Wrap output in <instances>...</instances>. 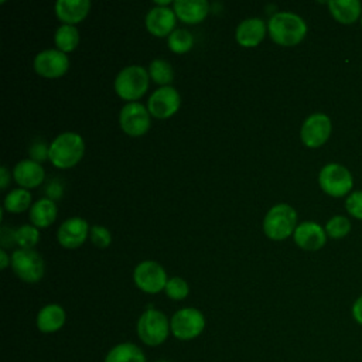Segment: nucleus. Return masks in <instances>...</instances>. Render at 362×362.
Instances as JSON below:
<instances>
[{"label": "nucleus", "mask_w": 362, "mask_h": 362, "mask_svg": "<svg viewBox=\"0 0 362 362\" xmlns=\"http://www.w3.org/2000/svg\"><path fill=\"white\" fill-rule=\"evenodd\" d=\"M173 10L182 23L198 24L209 13V3L206 0H175Z\"/></svg>", "instance_id": "6ab92c4d"}, {"label": "nucleus", "mask_w": 362, "mask_h": 362, "mask_svg": "<svg viewBox=\"0 0 362 362\" xmlns=\"http://www.w3.org/2000/svg\"><path fill=\"white\" fill-rule=\"evenodd\" d=\"M361 23H362V16H361Z\"/></svg>", "instance_id": "a19ab883"}, {"label": "nucleus", "mask_w": 362, "mask_h": 362, "mask_svg": "<svg viewBox=\"0 0 362 362\" xmlns=\"http://www.w3.org/2000/svg\"><path fill=\"white\" fill-rule=\"evenodd\" d=\"M119 124L127 136L140 137L150 129V112L139 102H129L120 109Z\"/></svg>", "instance_id": "9d476101"}, {"label": "nucleus", "mask_w": 362, "mask_h": 362, "mask_svg": "<svg viewBox=\"0 0 362 362\" xmlns=\"http://www.w3.org/2000/svg\"><path fill=\"white\" fill-rule=\"evenodd\" d=\"M14 235H16V229H10V228H7V226H3V228H1V233H0L1 238H0V242H1V245H3V249H6L7 246H11V245L16 243Z\"/></svg>", "instance_id": "c9c22d12"}, {"label": "nucleus", "mask_w": 362, "mask_h": 362, "mask_svg": "<svg viewBox=\"0 0 362 362\" xmlns=\"http://www.w3.org/2000/svg\"><path fill=\"white\" fill-rule=\"evenodd\" d=\"M150 75L141 65H127L119 71L113 88L119 98L127 102H136L148 89Z\"/></svg>", "instance_id": "7ed1b4c3"}, {"label": "nucleus", "mask_w": 362, "mask_h": 362, "mask_svg": "<svg viewBox=\"0 0 362 362\" xmlns=\"http://www.w3.org/2000/svg\"><path fill=\"white\" fill-rule=\"evenodd\" d=\"M177 16L170 7L154 6L146 14V28L154 37H168L175 27Z\"/></svg>", "instance_id": "dca6fc26"}, {"label": "nucleus", "mask_w": 362, "mask_h": 362, "mask_svg": "<svg viewBox=\"0 0 362 362\" xmlns=\"http://www.w3.org/2000/svg\"><path fill=\"white\" fill-rule=\"evenodd\" d=\"M164 291L168 298L180 301V300H184L189 294V286L184 279L175 276V277L168 279Z\"/></svg>", "instance_id": "7c9ffc66"}, {"label": "nucleus", "mask_w": 362, "mask_h": 362, "mask_svg": "<svg viewBox=\"0 0 362 362\" xmlns=\"http://www.w3.org/2000/svg\"><path fill=\"white\" fill-rule=\"evenodd\" d=\"M11 267L16 276L25 283H37L45 273L44 260L34 249H16L11 255Z\"/></svg>", "instance_id": "6e6552de"}, {"label": "nucleus", "mask_w": 362, "mask_h": 362, "mask_svg": "<svg viewBox=\"0 0 362 362\" xmlns=\"http://www.w3.org/2000/svg\"><path fill=\"white\" fill-rule=\"evenodd\" d=\"M171 334L181 341L197 338L205 328L204 314L194 307H185L175 311L170 320Z\"/></svg>", "instance_id": "0eeeda50"}, {"label": "nucleus", "mask_w": 362, "mask_h": 362, "mask_svg": "<svg viewBox=\"0 0 362 362\" xmlns=\"http://www.w3.org/2000/svg\"><path fill=\"white\" fill-rule=\"evenodd\" d=\"M267 31L266 23L259 17H249L242 20L235 31V38L239 45L253 48L260 44Z\"/></svg>", "instance_id": "f3484780"}, {"label": "nucleus", "mask_w": 362, "mask_h": 362, "mask_svg": "<svg viewBox=\"0 0 362 362\" xmlns=\"http://www.w3.org/2000/svg\"><path fill=\"white\" fill-rule=\"evenodd\" d=\"M349 230H351V222L348 218L342 215L332 216L325 225V233L332 239H341L346 236Z\"/></svg>", "instance_id": "c756f323"}, {"label": "nucleus", "mask_w": 362, "mask_h": 362, "mask_svg": "<svg viewBox=\"0 0 362 362\" xmlns=\"http://www.w3.org/2000/svg\"><path fill=\"white\" fill-rule=\"evenodd\" d=\"M331 130V119L327 115L313 113L304 120L300 130V137L304 146L310 148H317L328 140Z\"/></svg>", "instance_id": "f8f14e48"}, {"label": "nucleus", "mask_w": 362, "mask_h": 362, "mask_svg": "<svg viewBox=\"0 0 362 362\" xmlns=\"http://www.w3.org/2000/svg\"><path fill=\"white\" fill-rule=\"evenodd\" d=\"M267 31L276 44L294 47L304 40L307 34V24L298 14L277 11L267 21Z\"/></svg>", "instance_id": "f257e3e1"}, {"label": "nucleus", "mask_w": 362, "mask_h": 362, "mask_svg": "<svg viewBox=\"0 0 362 362\" xmlns=\"http://www.w3.org/2000/svg\"><path fill=\"white\" fill-rule=\"evenodd\" d=\"M45 192H47V198L48 199H59L62 197V192H64V188H62V184L58 181V180H52L51 182L47 184L45 187Z\"/></svg>", "instance_id": "f704fd0d"}, {"label": "nucleus", "mask_w": 362, "mask_h": 362, "mask_svg": "<svg viewBox=\"0 0 362 362\" xmlns=\"http://www.w3.org/2000/svg\"><path fill=\"white\" fill-rule=\"evenodd\" d=\"M293 239L298 247L314 252L321 249L325 245L327 233L320 223L313 221H305L297 225L293 233Z\"/></svg>", "instance_id": "2eb2a0df"}, {"label": "nucleus", "mask_w": 362, "mask_h": 362, "mask_svg": "<svg viewBox=\"0 0 362 362\" xmlns=\"http://www.w3.org/2000/svg\"><path fill=\"white\" fill-rule=\"evenodd\" d=\"M89 238L92 243L99 249H106L112 242L110 230L102 225H92L89 229Z\"/></svg>", "instance_id": "2f4dec72"}, {"label": "nucleus", "mask_w": 362, "mask_h": 362, "mask_svg": "<svg viewBox=\"0 0 362 362\" xmlns=\"http://www.w3.org/2000/svg\"><path fill=\"white\" fill-rule=\"evenodd\" d=\"M85 153V141L75 132L58 134L49 144V161L57 168H71L76 165Z\"/></svg>", "instance_id": "f03ea898"}, {"label": "nucleus", "mask_w": 362, "mask_h": 362, "mask_svg": "<svg viewBox=\"0 0 362 362\" xmlns=\"http://www.w3.org/2000/svg\"><path fill=\"white\" fill-rule=\"evenodd\" d=\"M14 238L20 249H33L40 240V230L34 225H21L16 229Z\"/></svg>", "instance_id": "c85d7f7f"}, {"label": "nucleus", "mask_w": 362, "mask_h": 362, "mask_svg": "<svg viewBox=\"0 0 362 362\" xmlns=\"http://www.w3.org/2000/svg\"><path fill=\"white\" fill-rule=\"evenodd\" d=\"M10 180H11V175H10L8 170H7V167L1 165L0 167V188L6 189L7 185L10 184Z\"/></svg>", "instance_id": "4c0bfd02"}, {"label": "nucleus", "mask_w": 362, "mask_h": 362, "mask_svg": "<svg viewBox=\"0 0 362 362\" xmlns=\"http://www.w3.org/2000/svg\"><path fill=\"white\" fill-rule=\"evenodd\" d=\"M318 184L327 195L341 198L352 189L354 181L346 167L338 163H329L321 168L318 174Z\"/></svg>", "instance_id": "423d86ee"}, {"label": "nucleus", "mask_w": 362, "mask_h": 362, "mask_svg": "<svg viewBox=\"0 0 362 362\" xmlns=\"http://www.w3.org/2000/svg\"><path fill=\"white\" fill-rule=\"evenodd\" d=\"M30 158L35 163H44L45 160H49V144L44 140H35L30 148H28Z\"/></svg>", "instance_id": "473e14b6"}, {"label": "nucleus", "mask_w": 362, "mask_h": 362, "mask_svg": "<svg viewBox=\"0 0 362 362\" xmlns=\"http://www.w3.org/2000/svg\"><path fill=\"white\" fill-rule=\"evenodd\" d=\"M136 331L143 344L148 346H158L167 339L168 334L171 332L170 320L163 311L156 308H147L139 317Z\"/></svg>", "instance_id": "39448f33"}, {"label": "nucleus", "mask_w": 362, "mask_h": 362, "mask_svg": "<svg viewBox=\"0 0 362 362\" xmlns=\"http://www.w3.org/2000/svg\"><path fill=\"white\" fill-rule=\"evenodd\" d=\"M167 45L175 54H185L194 45L192 34L188 30H185V28H175L167 37Z\"/></svg>", "instance_id": "cd10ccee"}, {"label": "nucleus", "mask_w": 362, "mask_h": 362, "mask_svg": "<svg viewBox=\"0 0 362 362\" xmlns=\"http://www.w3.org/2000/svg\"><path fill=\"white\" fill-rule=\"evenodd\" d=\"M8 264H11V257H8L6 249H0V267L4 270Z\"/></svg>", "instance_id": "58836bf2"}, {"label": "nucleus", "mask_w": 362, "mask_h": 362, "mask_svg": "<svg viewBox=\"0 0 362 362\" xmlns=\"http://www.w3.org/2000/svg\"><path fill=\"white\" fill-rule=\"evenodd\" d=\"M57 17L69 25L81 23L90 10L89 0H58L54 6Z\"/></svg>", "instance_id": "aec40b11"}, {"label": "nucleus", "mask_w": 362, "mask_h": 362, "mask_svg": "<svg viewBox=\"0 0 362 362\" xmlns=\"http://www.w3.org/2000/svg\"><path fill=\"white\" fill-rule=\"evenodd\" d=\"M103 362H147V359L136 344L120 342L109 349Z\"/></svg>", "instance_id": "b1692460"}, {"label": "nucleus", "mask_w": 362, "mask_h": 362, "mask_svg": "<svg viewBox=\"0 0 362 362\" xmlns=\"http://www.w3.org/2000/svg\"><path fill=\"white\" fill-rule=\"evenodd\" d=\"M148 75L153 82L161 86H168L174 79V69L168 61L163 58H156L148 65Z\"/></svg>", "instance_id": "bb28decb"}, {"label": "nucleus", "mask_w": 362, "mask_h": 362, "mask_svg": "<svg viewBox=\"0 0 362 362\" xmlns=\"http://www.w3.org/2000/svg\"><path fill=\"white\" fill-rule=\"evenodd\" d=\"M345 209L356 219H362V189L354 191L345 201Z\"/></svg>", "instance_id": "72a5a7b5"}, {"label": "nucleus", "mask_w": 362, "mask_h": 362, "mask_svg": "<svg viewBox=\"0 0 362 362\" xmlns=\"http://www.w3.org/2000/svg\"><path fill=\"white\" fill-rule=\"evenodd\" d=\"M156 362H170V361H156Z\"/></svg>", "instance_id": "ea45409f"}, {"label": "nucleus", "mask_w": 362, "mask_h": 362, "mask_svg": "<svg viewBox=\"0 0 362 362\" xmlns=\"http://www.w3.org/2000/svg\"><path fill=\"white\" fill-rule=\"evenodd\" d=\"M66 320V314L65 310L59 305V304H47L44 305L38 314H37V328L44 332V334H51V332H57L58 329H61L65 324Z\"/></svg>", "instance_id": "412c9836"}, {"label": "nucleus", "mask_w": 362, "mask_h": 362, "mask_svg": "<svg viewBox=\"0 0 362 362\" xmlns=\"http://www.w3.org/2000/svg\"><path fill=\"white\" fill-rule=\"evenodd\" d=\"M33 66L38 75L48 79H54L62 76L68 71L69 59L65 52L57 48H49L35 55Z\"/></svg>", "instance_id": "ddd939ff"}, {"label": "nucleus", "mask_w": 362, "mask_h": 362, "mask_svg": "<svg viewBox=\"0 0 362 362\" xmlns=\"http://www.w3.org/2000/svg\"><path fill=\"white\" fill-rule=\"evenodd\" d=\"M297 228V212L288 204H276L263 219V232L272 240H284Z\"/></svg>", "instance_id": "20e7f679"}, {"label": "nucleus", "mask_w": 362, "mask_h": 362, "mask_svg": "<svg viewBox=\"0 0 362 362\" xmlns=\"http://www.w3.org/2000/svg\"><path fill=\"white\" fill-rule=\"evenodd\" d=\"M54 42L57 45V49L62 52H71L74 51L79 44V31L75 25L62 24L55 30L54 34Z\"/></svg>", "instance_id": "393cba45"}, {"label": "nucleus", "mask_w": 362, "mask_h": 362, "mask_svg": "<svg viewBox=\"0 0 362 362\" xmlns=\"http://www.w3.org/2000/svg\"><path fill=\"white\" fill-rule=\"evenodd\" d=\"M31 194L28 192V189L24 188H16L11 189L3 201V209L13 212V214H20L23 211H25L27 208H31Z\"/></svg>", "instance_id": "a878e982"}, {"label": "nucleus", "mask_w": 362, "mask_h": 362, "mask_svg": "<svg viewBox=\"0 0 362 362\" xmlns=\"http://www.w3.org/2000/svg\"><path fill=\"white\" fill-rule=\"evenodd\" d=\"M331 16L341 24H352L362 16L361 3L358 0H332L328 1Z\"/></svg>", "instance_id": "5701e85b"}, {"label": "nucleus", "mask_w": 362, "mask_h": 362, "mask_svg": "<svg viewBox=\"0 0 362 362\" xmlns=\"http://www.w3.org/2000/svg\"><path fill=\"white\" fill-rule=\"evenodd\" d=\"M133 281L141 291L156 294L165 288L168 279L161 264L154 260H143L133 270Z\"/></svg>", "instance_id": "1a4fd4ad"}, {"label": "nucleus", "mask_w": 362, "mask_h": 362, "mask_svg": "<svg viewBox=\"0 0 362 362\" xmlns=\"http://www.w3.org/2000/svg\"><path fill=\"white\" fill-rule=\"evenodd\" d=\"M351 313H352V318L355 320V322L362 325V294L354 301Z\"/></svg>", "instance_id": "e433bc0d"}, {"label": "nucleus", "mask_w": 362, "mask_h": 362, "mask_svg": "<svg viewBox=\"0 0 362 362\" xmlns=\"http://www.w3.org/2000/svg\"><path fill=\"white\" fill-rule=\"evenodd\" d=\"M58 208L55 201L48 198H41L35 201L30 208V221L35 228H48L57 219Z\"/></svg>", "instance_id": "4be33fe9"}, {"label": "nucleus", "mask_w": 362, "mask_h": 362, "mask_svg": "<svg viewBox=\"0 0 362 362\" xmlns=\"http://www.w3.org/2000/svg\"><path fill=\"white\" fill-rule=\"evenodd\" d=\"M180 106H181V96L178 90L171 85L156 89L150 95L147 102V109L150 115L157 119L171 117L178 112Z\"/></svg>", "instance_id": "9b49d317"}, {"label": "nucleus", "mask_w": 362, "mask_h": 362, "mask_svg": "<svg viewBox=\"0 0 362 362\" xmlns=\"http://www.w3.org/2000/svg\"><path fill=\"white\" fill-rule=\"evenodd\" d=\"M89 225L83 218L72 216L64 221L58 230H57V239L59 245L65 249H76L89 236Z\"/></svg>", "instance_id": "4468645a"}, {"label": "nucleus", "mask_w": 362, "mask_h": 362, "mask_svg": "<svg viewBox=\"0 0 362 362\" xmlns=\"http://www.w3.org/2000/svg\"><path fill=\"white\" fill-rule=\"evenodd\" d=\"M13 178L20 185V188L28 189L42 184L45 171L40 163H35L31 158H25L14 165Z\"/></svg>", "instance_id": "a211bd4d"}]
</instances>
